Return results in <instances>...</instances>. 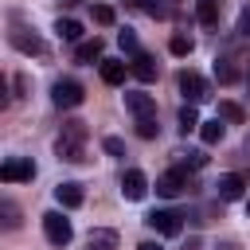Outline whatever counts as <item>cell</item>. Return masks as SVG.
Instances as JSON below:
<instances>
[{"instance_id":"d6986e66","label":"cell","mask_w":250,"mask_h":250,"mask_svg":"<svg viewBox=\"0 0 250 250\" xmlns=\"http://www.w3.org/2000/svg\"><path fill=\"white\" fill-rule=\"evenodd\" d=\"M215 78H219L223 86H230V82H238V66H234L230 59H215Z\"/></svg>"},{"instance_id":"4316f807","label":"cell","mask_w":250,"mask_h":250,"mask_svg":"<svg viewBox=\"0 0 250 250\" xmlns=\"http://www.w3.org/2000/svg\"><path fill=\"white\" fill-rule=\"evenodd\" d=\"M117 20V12L109 8V4H94V23H102V27H109Z\"/></svg>"},{"instance_id":"ba28073f","label":"cell","mask_w":250,"mask_h":250,"mask_svg":"<svg viewBox=\"0 0 250 250\" xmlns=\"http://www.w3.org/2000/svg\"><path fill=\"white\" fill-rule=\"evenodd\" d=\"M129 74H133V78H141V82H156V78H160V66H156V59H152V55L133 51V59H129Z\"/></svg>"},{"instance_id":"484cf974","label":"cell","mask_w":250,"mask_h":250,"mask_svg":"<svg viewBox=\"0 0 250 250\" xmlns=\"http://www.w3.org/2000/svg\"><path fill=\"white\" fill-rule=\"evenodd\" d=\"M160 133V125H156V117H137V137H145V141H152Z\"/></svg>"},{"instance_id":"44dd1931","label":"cell","mask_w":250,"mask_h":250,"mask_svg":"<svg viewBox=\"0 0 250 250\" xmlns=\"http://www.w3.org/2000/svg\"><path fill=\"white\" fill-rule=\"evenodd\" d=\"M199 137H203V145H219L223 141V121L215 117V121H199Z\"/></svg>"},{"instance_id":"836d02e7","label":"cell","mask_w":250,"mask_h":250,"mask_svg":"<svg viewBox=\"0 0 250 250\" xmlns=\"http://www.w3.org/2000/svg\"><path fill=\"white\" fill-rule=\"evenodd\" d=\"M242 148H246V152H250V133H246V145H242Z\"/></svg>"},{"instance_id":"1f68e13d","label":"cell","mask_w":250,"mask_h":250,"mask_svg":"<svg viewBox=\"0 0 250 250\" xmlns=\"http://www.w3.org/2000/svg\"><path fill=\"white\" fill-rule=\"evenodd\" d=\"M137 250H160V246H156V242H141Z\"/></svg>"},{"instance_id":"cb8c5ba5","label":"cell","mask_w":250,"mask_h":250,"mask_svg":"<svg viewBox=\"0 0 250 250\" xmlns=\"http://www.w3.org/2000/svg\"><path fill=\"white\" fill-rule=\"evenodd\" d=\"M191 129H199V113H195V105H184L180 109V133H191Z\"/></svg>"},{"instance_id":"d590c367","label":"cell","mask_w":250,"mask_h":250,"mask_svg":"<svg viewBox=\"0 0 250 250\" xmlns=\"http://www.w3.org/2000/svg\"><path fill=\"white\" fill-rule=\"evenodd\" d=\"M246 82H250V74H246Z\"/></svg>"},{"instance_id":"5b68a950","label":"cell","mask_w":250,"mask_h":250,"mask_svg":"<svg viewBox=\"0 0 250 250\" xmlns=\"http://www.w3.org/2000/svg\"><path fill=\"white\" fill-rule=\"evenodd\" d=\"M31 176H35V164L27 156L0 160V184H20V180H31Z\"/></svg>"},{"instance_id":"e575fe53","label":"cell","mask_w":250,"mask_h":250,"mask_svg":"<svg viewBox=\"0 0 250 250\" xmlns=\"http://www.w3.org/2000/svg\"><path fill=\"white\" fill-rule=\"evenodd\" d=\"M246 211H250V203H246Z\"/></svg>"},{"instance_id":"4fadbf2b","label":"cell","mask_w":250,"mask_h":250,"mask_svg":"<svg viewBox=\"0 0 250 250\" xmlns=\"http://www.w3.org/2000/svg\"><path fill=\"white\" fill-rule=\"evenodd\" d=\"M125 74H129V62H121V59H102V82H105V86H121Z\"/></svg>"},{"instance_id":"6da1fadb","label":"cell","mask_w":250,"mask_h":250,"mask_svg":"<svg viewBox=\"0 0 250 250\" xmlns=\"http://www.w3.org/2000/svg\"><path fill=\"white\" fill-rule=\"evenodd\" d=\"M86 137H90L86 121H78V117L62 121V133H59V145H55L59 160H66V164H82V160H86Z\"/></svg>"},{"instance_id":"277c9868","label":"cell","mask_w":250,"mask_h":250,"mask_svg":"<svg viewBox=\"0 0 250 250\" xmlns=\"http://www.w3.org/2000/svg\"><path fill=\"white\" fill-rule=\"evenodd\" d=\"M180 94L188 98V105H199V102L211 98V86H207L195 70H184V74H180Z\"/></svg>"},{"instance_id":"7402d4cb","label":"cell","mask_w":250,"mask_h":250,"mask_svg":"<svg viewBox=\"0 0 250 250\" xmlns=\"http://www.w3.org/2000/svg\"><path fill=\"white\" fill-rule=\"evenodd\" d=\"M66 43H82V23L78 20H59V27H55Z\"/></svg>"},{"instance_id":"8992f818","label":"cell","mask_w":250,"mask_h":250,"mask_svg":"<svg viewBox=\"0 0 250 250\" xmlns=\"http://www.w3.org/2000/svg\"><path fill=\"white\" fill-rule=\"evenodd\" d=\"M8 39H12V47L16 51H23V55H47V43L35 35V31H27V27H16V31H8Z\"/></svg>"},{"instance_id":"d6a6232c","label":"cell","mask_w":250,"mask_h":250,"mask_svg":"<svg viewBox=\"0 0 250 250\" xmlns=\"http://www.w3.org/2000/svg\"><path fill=\"white\" fill-rule=\"evenodd\" d=\"M219 250H238V246H234V242H223V246H219Z\"/></svg>"},{"instance_id":"9a60e30c","label":"cell","mask_w":250,"mask_h":250,"mask_svg":"<svg viewBox=\"0 0 250 250\" xmlns=\"http://www.w3.org/2000/svg\"><path fill=\"white\" fill-rule=\"evenodd\" d=\"M86 250H117V230L109 227H94L86 238Z\"/></svg>"},{"instance_id":"ac0fdd59","label":"cell","mask_w":250,"mask_h":250,"mask_svg":"<svg viewBox=\"0 0 250 250\" xmlns=\"http://www.w3.org/2000/svg\"><path fill=\"white\" fill-rule=\"evenodd\" d=\"M141 12H148V16H156V20H168L172 16V4L168 0H133Z\"/></svg>"},{"instance_id":"e0dca14e","label":"cell","mask_w":250,"mask_h":250,"mask_svg":"<svg viewBox=\"0 0 250 250\" xmlns=\"http://www.w3.org/2000/svg\"><path fill=\"white\" fill-rule=\"evenodd\" d=\"M74 55H78V62H94V59H102V39H98V35H94V39H82Z\"/></svg>"},{"instance_id":"f546056e","label":"cell","mask_w":250,"mask_h":250,"mask_svg":"<svg viewBox=\"0 0 250 250\" xmlns=\"http://www.w3.org/2000/svg\"><path fill=\"white\" fill-rule=\"evenodd\" d=\"M117 43H121V51H137V35L125 27V31H117Z\"/></svg>"},{"instance_id":"2e32d148","label":"cell","mask_w":250,"mask_h":250,"mask_svg":"<svg viewBox=\"0 0 250 250\" xmlns=\"http://www.w3.org/2000/svg\"><path fill=\"white\" fill-rule=\"evenodd\" d=\"M55 199H59L62 207H82L86 195H82V184H59V188H55Z\"/></svg>"},{"instance_id":"7a4b0ae2","label":"cell","mask_w":250,"mask_h":250,"mask_svg":"<svg viewBox=\"0 0 250 250\" xmlns=\"http://www.w3.org/2000/svg\"><path fill=\"white\" fill-rule=\"evenodd\" d=\"M43 234H47V242L66 246V242L74 238V227H70V219H66L62 211H47V215H43Z\"/></svg>"},{"instance_id":"4dcf8cb0","label":"cell","mask_w":250,"mask_h":250,"mask_svg":"<svg viewBox=\"0 0 250 250\" xmlns=\"http://www.w3.org/2000/svg\"><path fill=\"white\" fill-rule=\"evenodd\" d=\"M238 35L250 39V8H242V16H238Z\"/></svg>"},{"instance_id":"30bf717a","label":"cell","mask_w":250,"mask_h":250,"mask_svg":"<svg viewBox=\"0 0 250 250\" xmlns=\"http://www.w3.org/2000/svg\"><path fill=\"white\" fill-rule=\"evenodd\" d=\"M145 191H148V180H145V172H141V168H129V172L121 176V195L137 203V199H145Z\"/></svg>"},{"instance_id":"9c48e42d","label":"cell","mask_w":250,"mask_h":250,"mask_svg":"<svg viewBox=\"0 0 250 250\" xmlns=\"http://www.w3.org/2000/svg\"><path fill=\"white\" fill-rule=\"evenodd\" d=\"M180 191H188V172H184V168H172V172L156 176V195L172 199V195H180Z\"/></svg>"},{"instance_id":"8fae6325","label":"cell","mask_w":250,"mask_h":250,"mask_svg":"<svg viewBox=\"0 0 250 250\" xmlns=\"http://www.w3.org/2000/svg\"><path fill=\"white\" fill-rule=\"evenodd\" d=\"M125 109H129L133 117H156L152 94H141V90H129V94H125Z\"/></svg>"},{"instance_id":"3957f363","label":"cell","mask_w":250,"mask_h":250,"mask_svg":"<svg viewBox=\"0 0 250 250\" xmlns=\"http://www.w3.org/2000/svg\"><path fill=\"white\" fill-rule=\"evenodd\" d=\"M51 98H55L59 109H74V105H82L86 90H82V82H74V78H59L55 90H51Z\"/></svg>"},{"instance_id":"5bb4252c","label":"cell","mask_w":250,"mask_h":250,"mask_svg":"<svg viewBox=\"0 0 250 250\" xmlns=\"http://www.w3.org/2000/svg\"><path fill=\"white\" fill-rule=\"evenodd\" d=\"M219 12H223V0H195V20L203 27H219Z\"/></svg>"},{"instance_id":"83f0119b","label":"cell","mask_w":250,"mask_h":250,"mask_svg":"<svg viewBox=\"0 0 250 250\" xmlns=\"http://www.w3.org/2000/svg\"><path fill=\"white\" fill-rule=\"evenodd\" d=\"M180 156V164H188V168H203L207 164V152H199V148H191V152H176Z\"/></svg>"},{"instance_id":"52a82bcc","label":"cell","mask_w":250,"mask_h":250,"mask_svg":"<svg viewBox=\"0 0 250 250\" xmlns=\"http://www.w3.org/2000/svg\"><path fill=\"white\" fill-rule=\"evenodd\" d=\"M145 223H148L152 230H160V234H180V227H184V215H180V211H172V207H160V211H152Z\"/></svg>"},{"instance_id":"603a6c76","label":"cell","mask_w":250,"mask_h":250,"mask_svg":"<svg viewBox=\"0 0 250 250\" xmlns=\"http://www.w3.org/2000/svg\"><path fill=\"white\" fill-rule=\"evenodd\" d=\"M168 51H172L176 59H184V55L195 51V43H191V35H172V39H168Z\"/></svg>"},{"instance_id":"f1b7e54d","label":"cell","mask_w":250,"mask_h":250,"mask_svg":"<svg viewBox=\"0 0 250 250\" xmlns=\"http://www.w3.org/2000/svg\"><path fill=\"white\" fill-rule=\"evenodd\" d=\"M102 148H105L109 156H125V141H121V137H105V141H102Z\"/></svg>"},{"instance_id":"ffe728a7","label":"cell","mask_w":250,"mask_h":250,"mask_svg":"<svg viewBox=\"0 0 250 250\" xmlns=\"http://www.w3.org/2000/svg\"><path fill=\"white\" fill-rule=\"evenodd\" d=\"M219 121L242 125V121H246V113H242V105H238V102H219Z\"/></svg>"},{"instance_id":"d4e9b609","label":"cell","mask_w":250,"mask_h":250,"mask_svg":"<svg viewBox=\"0 0 250 250\" xmlns=\"http://www.w3.org/2000/svg\"><path fill=\"white\" fill-rule=\"evenodd\" d=\"M0 223L4 227H20V207L8 203V199H0Z\"/></svg>"},{"instance_id":"7c38bea8","label":"cell","mask_w":250,"mask_h":250,"mask_svg":"<svg viewBox=\"0 0 250 250\" xmlns=\"http://www.w3.org/2000/svg\"><path fill=\"white\" fill-rule=\"evenodd\" d=\"M242 188H246V180L242 176H234V172H227V176H219V184H215V191H219V199H242Z\"/></svg>"}]
</instances>
